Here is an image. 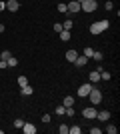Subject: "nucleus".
Here are the masks:
<instances>
[{"label": "nucleus", "instance_id": "obj_35", "mask_svg": "<svg viewBox=\"0 0 120 134\" xmlns=\"http://www.w3.org/2000/svg\"><path fill=\"white\" fill-rule=\"evenodd\" d=\"M0 68L4 70V68H8V64H6V60H0Z\"/></svg>", "mask_w": 120, "mask_h": 134}, {"label": "nucleus", "instance_id": "obj_14", "mask_svg": "<svg viewBox=\"0 0 120 134\" xmlns=\"http://www.w3.org/2000/svg\"><path fill=\"white\" fill-rule=\"evenodd\" d=\"M62 106H74V98H72V96H64V102H62Z\"/></svg>", "mask_w": 120, "mask_h": 134}, {"label": "nucleus", "instance_id": "obj_22", "mask_svg": "<svg viewBox=\"0 0 120 134\" xmlns=\"http://www.w3.org/2000/svg\"><path fill=\"white\" fill-rule=\"evenodd\" d=\"M68 128H70L68 124H60V128H58V130H60V134H68Z\"/></svg>", "mask_w": 120, "mask_h": 134}, {"label": "nucleus", "instance_id": "obj_31", "mask_svg": "<svg viewBox=\"0 0 120 134\" xmlns=\"http://www.w3.org/2000/svg\"><path fill=\"white\" fill-rule=\"evenodd\" d=\"M42 122H44V124L50 122V114H44V116H42Z\"/></svg>", "mask_w": 120, "mask_h": 134}, {"label": "nucleus", "instance_id": "obj_16", "mask_svg": "<svg viewBox=\"0 0 120 134\" xmlns=\"http://www.w3.org/2000/svg\"><path fill=\"white\" fill-rule=\"evenodd\" d=\"M6 64H8V68H12V66H18V60L14 58V56H10V58L6 60Z\"/></svg>", "mask_w": 120, "mask_h": 134}, {"label": "nucleus", "instance_id": "obj_18", "mask_svg": "<svg viewBox=\"0 0 120 134\" xmlns=\"http://www.w3.org/2000/svg\"><path fill=\"white\" fill-rule=\"evenodd\" d=\"M80 132H82L80 126H70V128H68V134H80Z\"/></svg>", "mask_w": 120, "mask_h": 134}, {"label": "nucleus", "instance_id": "obj_12", "mask_svg": "<svg viewBox=\"0 0 120 134\" xmlns=\"http://www.w3.org/2000/svg\"><path fill=\"white\" fill-rule=\"evenodd\" d=\"M102 32V28H100V24L98 22H94V24H90V34H94V36H98V34Z\"/></svg>", "mask_w": 120, "mask_h": 134}, {"label": "nucleus", "instance_id": "obj_13", "mask_svg": "<svg viewBox=\"0 0 120 134\" xmlns=\"http://www.w3.org/2000/svg\"><path fill=\"white\" fill-rule=\"evenodd\" d=\"M76 56H78V52H76V50H68V52H66V60H68V62H74Z\"/></svg>", "mask_w": 120, "mask_h": 134}, {"label": "nucleus", "instance_id": "obj_34", "mask_svg": "<svg viewBox=\"0 0 120 134\" xmlns=\"http://www.w3.org/2000/svg\"><path fill=\"white\" fill-rule=\"evenodd\" d=\"M6 10V0H0V12Z\"/></svg>", "mask_w": 120, "mask_h": 134}, {"label": "nucleus", "instance_id": "obj_38", "mask_svg": "<svg viewBox=\"0 0 120 134\" xmlns=\"http://www.w3.org/2000/svg\"><path fill=\"white\" fill-rule=\"evenodd\" d=\"M96 2H98V0H96Z\"/></svg>", "mask_w": 120, "mask_h": 134}, {"label": "nucleus", "instance_id": "obj_15", "mask_svg": "<svg viewBox=\"0 0 120 134\" xmlns=\"http://www.w3.org/2000/svg\"><path fill=\"white\" fill-rule=\"evenodd\" d=\"M60 40H62V42H68L70 40V30H62V32H60Z\"/></svg>", "mask_w": 120, "mask_h": 134}, {"label": "nucleus", "instance_id": "obj_4", "mask_svg": "<svg viewBox=\"0 0 120 134\" xmlns=\"http://www.w3.org/2000/svg\"><path fill=\"white\" fill-rule=\"evenodd\" d=\"M82 116L88 118V120H94V118H96V108H94V106L84 108V110H82Z\"/></svg>", "mask_w": 120, "mask_h": 134}, {"label": "nucleus", "instance_id": "obj_8", "mask_svg": "<svg viewBox=\"0 0 120 134\" xmlns=\"http://www.w3.org/2000/svg\"><path fill=\"white\" fill-rule=\"evenodd\" d=\"M88 80H90L92 84H96V82H100V72H98V70H92V72L88 74Z\"/></svg>", "mask_w": 120, "mask_h": 134}, {"label": "nucleus", "instance_id": "obj_11", "mask_svg": "<svg viewBox=\"0 0 120 134\" xmlns=\"http://www.w3.org/2000/svg\"><path fill=\"white\" fill-rule=\"evenodd\" d=\"M32 92H34V88H32L30 84H26V86H22V88H20V94H22V96H30Z\"/></svg>", "mask_w": 120, "mask_h": 134}, {"label": "nucleus", "instance_id": "obj_10", "mask_svg": "<svg viewBox=\"0 0 120 134\" xmlns=\"http://www.w3.org/2000/svg\"><path fill=\"white\" fill-rule=\"evenodd\" d=\"M96 118H98V120H102V122H106V120H110V112H108V110L96 112Z\"/></svg>", "mask_w": 120, "mask_h": 134}, {"label": "nucleus", "instance_id": "obj_27", "mask_svg": "<svg viewBox=\"0 0 120 134\" xmlns=\"http://www.w3.org/2000/svg\"><path fill=\"white\" fill-rule=\"evenodd\" d=\"M56 8H58V12H62V14L66 12V4H64V2H60V4H58Z\"/></svg>", "mask_w": 120, "mask_h": 134}, {"label": "nucleus", "instance_id": "obj_20", "mask_svg": "<svg viewBox=\"0 0 120 134\" xmlns=\"http://www.w3.org/2000/svg\"><path fill=\"white\" fill-rule=\"evenodd\" d=\"M58 114V116H64V112H66V106H62V104H60V106H56V110H54Z\"/></svg>", "mask_w": 120, "mask_h": 134}, {"label": "nucleus", "instance_id": "obj_9", "mask_svg": "<svg viewBox=\"0 0 120 134\" xmlns=\"http://www.w3.org/2000/svg\"><path fill=\"white\" fill-rule=\"evenodd\" d=\"M22 130H24L26 134H36V126H34V124H30V122H24Z\"/></svg>", "mask_w": 120, "mask_h": 134}, {"label": "nucleus", "instance_id": "obj_3", "mask_svg": "<svg viewBox=\"0 0 120 134\" xmlns=\"http://www.w3.org/2000/svg\"><path fill=\"white\" fill-rule=\"evenodd\" d=\"M66 12H70V14H76V12H80V2H76V0H70L68 4H66Z\"/></svg>", "mask_w": 120, "mask_h": 134}, {"label": "nucleus", "instance_id": "obj_25", "mask_svg": "<svg viewBox=\"0 0 120 134\" xmlns=\"http://www.w3.org/2000/svg\"><path fill=\"white\" fill-rule=\"evenodd\" d=\"M92 54H94L92 48H84V56H86V58H92Z\"/></svg>", "mask_w": 120, "mask_h": 134}, {"label": "nucleus", "instance_id": "obj_24", "mask_svg": "<svg viewBox=\"0 0 120 134\" xmlns=\"http://www.w3.org/2000/svg\"><path fill=\"white\" fill-rule=\"evenodd\" d=\"M98 24H100V28H102V32H104V30H106V28L110 26V22H108V20H100Z\"/></svg>", "mask_w": 120, "mask_h": 134}, {"label": "nucleus", "instance_id": "obj_26", "mask_svg": "<svg viewBox=\"0 0 120 134\" xmlns=\"http://www.w3.org/2000/svg\"><path fill=\"white\" fill-rule=\"evenodd\" d=\"M14 126H16V128H22V126H24V120H22V118L14 120Z\"/></svg>", "mask_w": 120, "mask_h": 134}, {"label": "nucleus", "instance_id": "obj_2", "mask_svg": "<svg viewBox=\"0 0 120 134\" xmlns=\"http://www.w3.org/2000/svg\"><path fill=\"white\" fill-rule=\"evenodd\" d=\"M96 6H98L96 0H84V2L80 4V10H84V12H94V10H96Z\"/></svg>", "mask_w": 120, "mask_h": 134}, {"label": "nucleus", "instance_id": "obj_17", "mask_svg": "<svg viewBox=\"0 0 120 134\" xmlns=\"http://www.w3.org/2000/svg\"><path fill=\"white\" fill-rule=\"evenodd\" d=\"M26 84H28V78H26V76H18V86H20V88L26 86Z\"/></svg>", "mask_w": 120, "mask_h": 134}, {"label": "nucleus", "instance_id": "obj_32", "mask_svg": "<svg viewBox=\"0 0 120 134\" xmlns=\"http://www.w3.org/2000/svg\"><path fill=\"white\" fill-rule=\"evenodd\" d=\"M102 132V128H90V134H100Z\"/></svg>", "mask_w": 120, "mask_h": 134}, {"label": "nucleus", "instance_id": "obj_23", "mask_svg": "<svg viewBox=\"0 0 120 134\" xmlns=\"http://www.w3.org/2000/svg\"><path fill=\"white\" fill-rule=\"evenodd\" d=\"M100 78H102V80H110V72H106V70H100Z\"/></svg>", "mask_w": 120, "mask_h": 134}, {"label": "nucleus", "instance_id": "obj_19", "mask_svg": "<svg viewBox=\"0 0 120 134\" xmlns=\"http://www.w3.org/2000/svg\"><path fill=\"white\" fill-rule=\"evenodd\" d=\"M106 132H108V134H116V132H118V128H116L114 124H108V126H106Z\"/></svg>", "mask_w": 120, "mask_h": 134}, {"label": "nucleus", "instance_id": "obj_37", "mask_svg": "<svg viewBox=\"0 0 120 134\" xmlns=\"http://www.w3.org/2000/svg\"><path fill=\"white\" fill-rule=\"evenodd\" d=\"M76 2H80V4H82V2H84V0H76Z\"/></svg>", "mask_w": 120, "mask_h": 134}, {"label": "nucleus", "instance_id": "obj_6", "mask_svg": "<svg viewBox=\"0 0 120 134\" xmlns=\"http://www.w3.org/2000/svg\"><path fill=\"white\" fill-rule=\"evenodd\" d=\"M18 8H20V2H18V0H6V10L16 12Z\"/></svg>", "mask_w": 120, "mask_h": 134}, {"label": "nucleus", "instance_id": "obj_7", "mask_svg": "<svg viewBox=\"0 0 120 134\" xmlns=\"http://www.w3.org/2000/svg\"><path fill=\"white\" fill-rule=\"evenodd\" d=\"M72 64H74V66H78V68H82V66H86V64H88V58H86V56H76V60L72 62Z\"/></svg>", "mask_w": 120, "mask_h": 134}, {"label": "nucleus", "instance_id": "obj_30", "mask_svg": "<svg viewBox=\"0 0 120 134\" xmlns=\"http://www.w3.org/2000/svg\"><path fill=\"white\" fill-rule=\"evenodd\" d=\"M62 30H64V28H62V24H60V22L54 24V32H62Z\"/></svg>", "mask_w": 120, "mask_h": 134}, {"label": "nucleus", "instance_id": "obj_29", "mask_svg": "<svg viewBox=\"0 0 120 134\" xmlns=\"http://www.w3.org/2000/svg\"><path fill=\"white\" fill-rule=\"evenodd\" d=\"M92 58H94V60H102V52H94V54H92Z\"/></svg>", "mask_w": 120, "mask_h": 134}, {"label": "nucleus", "instance_id": "obj_5", "mask_svg": "<svg viewBox=\"0 0 120 134\" xmlns=\"http://www.w3.org/2000/svg\"><path fill=\"white\" fill-rule=\"evenodd\" d=\"M90 90H92V82H88V84H82V86H80V88H78V96H82V98H86Z\"/></svg>", "mask_w": 120, "mask_h": 134}, {"label": "nucleus", "instance_id": "obj_21", "mask_svg": "<svg viewBox=\"0 0 120 134\" xmlns=\"http://www.w3.org/2000/svg\"><path fill=\"white\" fill-rule=\"evenodd\" d=\"M10 52H8V50H2V54H0V60H8V58H10Z\"/></svg>", "mask_w": 120, "mask_h": 134}, {"label": "nucleus", "instance_id": "obj_36", "mask_svg": "<svg viewBox=\"0 0 120 134\" xmlns=\"http://www.w3.org/2000/svg\"><path fill=\"white\" fill-rule=\"evenodd\" d=\"M0 32H4V24H0Z\"/></svg>", "mask_w": 120, "mask_h": 134}, {"label": "nucleus", "instance_id": "obj_28", "mask_svg": "<svg viewBox=\"0 0 120 134\" xmlns=\"http://www.w3.org/2000/svg\"><path fill=\"white\" fill-rule=\"evenodd\" d=\"M62 28L64 30H70V28H72V20H66V22L62 24Z\"/></svg>", "mask_w": 120, "mask_h": 134}, {"label": "nucleus", "instance_id": "obj_1", "mask_svg": "<svg viewBox=\"0 0 120 134\" xmlns=\"http://www.w3.org/2000/svg\"><path fill=\"white\" fill-rule=\"evenodd\" d=\"M86 98H90L92 106H96V104H100V100H102V92H100L98 88H94V86H92V90L88 92V96H86Z\"/></svg>", "mask_w": 120, "mask_h": 134}, {"label": "nucleus", "instance_id": "obj_33", "mask_svg": "<svg viewBox=\"0 0 120 134\" xmlns=\"http://www.w3.org/2000/svg\"><path fill=\"white\" fill-rule=\"evenodd\" d=\"M104 8H106V10H112V8H114V4H112V2H106V4H104Z\"/></svg>", "mask_w": 120, "mask_h": 134}]
</instances>
